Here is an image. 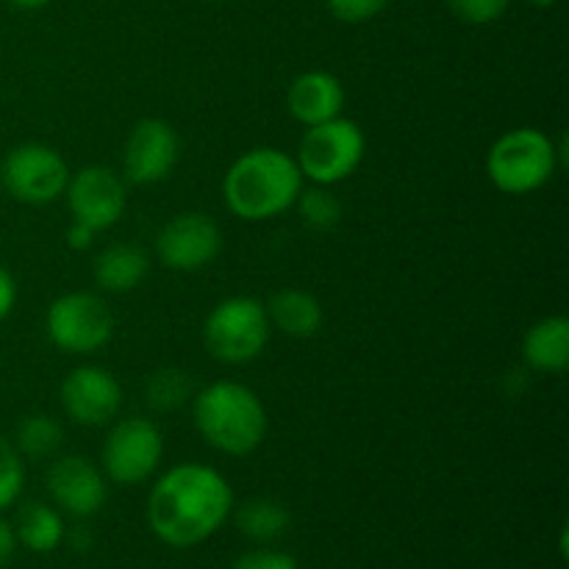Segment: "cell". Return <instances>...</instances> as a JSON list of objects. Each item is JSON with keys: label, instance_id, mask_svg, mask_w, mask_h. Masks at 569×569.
<instances>
[{"label": "cell", "instance_id": "obj_1", "mask_svg": "<svg viewBox=\"0 0 569 569\" xmlns=\"http://www.w3.org/2000/svg\"><path fill=\"white\" fill-rule=\"evenodd\" d=\"M233 511V489L209 465H176L153 483L148 526L170 548H194L214 537Z\"/></svg>", "mask_w": 569, "mask_h": 569}, {"label": "cell", "instance_id": "obj_2", "mask_svg": "<svg viewBox=\"0 0 569 569\" xmlns=\"http://www.w3.org/2000/svg\"><path fill=\"white\" fill-rule=\"evenodd\" d=\"M303 181L295 156L278 148H253L228 167L222 200L239 220L264 222L295 209Z\"/></svg>", "mask_w": 569, "mask_h": 569}, {"label": "cell", "instance_id": "obj_3", "mask_svg": "<svg viewBox=\"0 0 569 569\" xmlns=\"http://www.w3.org/2000/svg\"><path fill=\"white\" fill-rule=\"evenodd\" d=\"M194 428L206 445L226 456H250L267 437V409L239 381H214L194 392Z\"/></svg>", "mask_w": 569, "mask_h": 569}, {"label": "cell", "instance_id": "obj_4", "mask_svg": "<svg viewBox=\"0 0 569 569\" xmlns=\"http://www.w3.org/2000/svg\"><path fill=\"white\" fill-rule=\"evenodd\" d=\"M565 161V148L539 128H511L495 139L487 153V172L503 194H531L542 189Z\"/></svg>", "mask_w": 569, "mask_h": 569}, {"label": "cell", "instance_id": "obj_5", "mask_svg": "<svg viewBox=\"0 0 569 569\" xmlns=\"http://www.w3.org/2000/svg\"><path fill=\"white\" fill-rule=\"evenodd\" d=\"M267 306L250 295H233L220 300L203 322L206 350L222 365H248L264 353L270 342Z\"/></svg>", "mask_w": 569, "mask_h": 569}, {"label": "cell", "instance_id": "obj_6", "mask_svg": "<svg viewBox=\"0 0 569 569\" xmlns=\"http://www.w3.org/2000/svg\"><path fill=\"white\" fill-rule=\"evenodd\" d=\"M367 153V137L361 126L348 117H333L320 126L306 128L298 144V161L303 178L320 187H337L348 181Z\"/></svg>", "mask_w": 569, "mask_h": 569}, {"label": "cell", "instance_id": "obj_7", "mask_svg": "<svg viewBox=\"0 0 569 569\" xmlns=\"http://www.w3.org/2000/svg\"><path fill=\"white\" fill-rule=\"evenodd\" d=\"M44 331L64 353L92 356L114 337V315L100 295L67 292L50 303Z\"/></svg>", "mask_w": 569, "mask_h": 569}, {"label": "cell", "instance_id": "obj_8", "mask_svg": "<svg viewBox=\"0 0 569 569\" xmlns=\"http://www.w3.org/2000/svg\"><path fill=\"white\" fill-rule=\"evenodd\" d=\"M164 437L148 417H122L103 445V476L120 487H139L159 470Z\"/></svg>", "mask_w": 569, "mask_h": 569}, {"label": "cell", "instance_id": "obj_9", "mask_svg": "<svg viewBox=\"0 0 569 569\" xmlns=\"http://www.w3.org/2000/svg\"><path fill=\"white\" fill-rule=\"evenodd\" d=\"M3 187L14 200L28 206H48L64 194L70 167L64 156L42 142H26L3 159Z\"/></svg>", "mask_w": 569, "mask_h": 569}, {"label": "cell", "instance_id": "obj_10", "mask_svg": "<svg viewBox=\"0 0 569 569\" xmlns=\"http://www.w3.org/2000/svg\"><path fill=\"white\" fill-rule=\"evenodd\" d=\"M64 194L72 222H81L94 233L109 231L126 214V178L103 164H89L83 170L70 172Z\"/></svg>", "mask_w": 569, "mask_h": 569}, {"label": "cell", "instance_id": "obj_11", "mask_svg": "<svg viewBox=\"0 0 569 569\" xmlns=\"http://www.w3.org/2000/svg\"><path fill=\"white\" fill-rule=\"evenodd\" d=\"M222 250V231L203 211H183L156 233V259L176 272L209 267Z\"/></svg>", "mask_w": 569, "mask_h": 569}, {"label": "cell", "instance_id": "obj_12", "mask_svg": "<svg viewBox=\"0 0 569 569\" xmlns=\"http://www.w3.org/2000/svg\"><path fill=\"white\" fill-rule=\"evenodd\" d=\"M181 159V139L161 117H144L131 128L122 150V172L137 187L161 183Z\"/></svg>", "mask_w": 569, "mask_h": 569}, {"label": "cell", "instance_id": "obj_13", "mask_svg": "<svg viewBox=\"0 0 569 569\" xmlns=\"http://www.w3.org/2000/svg\"><path fill=\"white\" fill-rule=\"evenodd\" d=\"M64 415L83 428H100L117 420L122 409L120 381L109 370L81 365L64 376L59 387Z\"/></svg>", "mask_w": 569, "mask_h": 569}, {"label": "cell", "instance_id": "obj_14", "mask_svg": "<svg viewBox=\"0 0 569 569\" xmlns=\"http://www.w3.org/2000/svg\"><path fill=\"white\" fill-rule=\"evenodd\" d=\"M44 483H48V495L59 506V511L78 517V520L98 515L106 506V498H109L103 470L94 461L83 459V456H59V459H53Z\"/></svg>", "mask_w": 569, "mask_h": 569}, {"label": "cell", "instance_id": "obj_15", "mask_svg": "<svg viewBox=\"0 0 569 569\" xmlns=\"http://www.w3.org/2000/svg\"><path fill=\"white\" fill-rule=\"evenodd\" d=\"M287 106L289 114H292L300 126H320V122H328L333 120V117L342 114L345 87L333 72H300V76L289 83Z\"/></svg>", "mask_w": 569, "mask_h": 569}, {"label": "cell", "instance_id": "obj_16", "mask_svg": "<svg viewBox=\"0 0 569 569\" xmlns=\"http://www.w3.org/2000/svg\"><path fill=\"white\" fill-rule=\"evenodd\" d=\"M264 306L270 326L278 328L283 337L311 339L315 333H320L322 322H326L322 303L306 289H281Z\"/></svg>", "mask_w": 569, "mask_h": 569}, {"label": "cell", "instance_id": "obj_17", "mask_svg": "<svg viewBox=\"0 0 569 569\" xmlns=\"http://www.w3.org/2000/svg\"><path fill=\"white\" fill-rule=\"evenodd\" d=\"M522 359L537 372H559L569 365V320L565 315L545 317L528 328L522 339Z\"/></svg>", "mask_w": 569, "mask_h": 569}, {"label": "cell", "instance_id": "obj_18", "mask_svg": "<svg viewBox=\"0 0 569 569\" xmlns=\"http://www.w3.org/2000/svg\"><path fill=\"white\" fill-rule=\"evenodd\" d=\"M150 272V259L139 244H109L103 253L94 259L92 276L103 292H133L139 283L148 278Z\"/></svg>", "mask_w": 569, "mask_h": 569}, {"label": "cell", "instance_id": "obj_19", "mask_svg": "<svg viewBox=\"0 0 569 569\" xmlns=\"http://www.w3.org/2000/svg\"><path fill=\"white\" fill-rule=\"evenodd\" d=\"M14 537H17V545L28 548L31 553H53L67 537L61 511L48 503H37V500H31V503H26L20 511H17Z\"/></svg>", "mask_w": 569, "mask_h": 569}, {"label": "cell", "instance_id": "obj_20", "mask_svg": "<svg viewBox=\"0 0 569 569\" xmlns=\"http://www.w3.org/2000/svg\"><path fill=\"white\" fill-rule=\"evenodd\" d=\"M289 526H292L289 509L272 498H253L237 511V528L253 542H276L289 531Z\"/></svg>", "mask_w": 569, "mask_h": 569}, {"label": "cell", "instance_id": "obj_21", "mask_svg": "<svg viewBox=\"0 0 569 569\" xmlns=\"http://www.w3.org/2000/svg\"><path fill=\"white\" fill-rule=\"evenodd\" d=\"M64 445V428L50 415H28L14 431V448L22 459H53Z\"/></svg>", "mask_w": 569, "mask_h": 569}, {"label": "cell", "instance_id": "obj_22", "mask_svg": "<svg viewBox=\"0 0 569 569\" xmlns=\"http://www.w3.org/2000/svg\"><path fill=\"white\" fill-rule=\"evenodd\" d=\"M194 395L192 378L181 367H161L144 383V400L153 411H178Z\"/></svg>", "mask_w": 569, "mask_h": 569}, {"label": "cell", "instance_id": "obj_23", "mask_svg": "<svg viewBox=\"0 0 569 569\" xmlns=\"http://www.w3.org/2000/svg\"><path fill=\"white\" fill-rule=\"evenodd\" d=\"M300 220L315 231H331L342 222V200L331 192V187H315L300 189L298 200H295Z\"/></svg>", "mask_w": 569, "mask_h": 569}, {"label": "cell", "instance_id": "obj_24", "mask_svg": "<svg viewBox=\"0 0 569 569\" xmlns=\"http://www.w3.org/2000/svg\"><path fill=\"white\" fill-rule=\"evenodd\" d=\"M22 483H26V465L22 456L17 453L14 442L0 437V511L17 503L22 495Z\"/></svg>", "mask_w": 569, "mask_h": 569}, {"label": "cell", "instance_id": "obj_25", "mask_svg": "<svg viewBox=\"0 0 569 569\" xmlns=\"http://www.w3.org/2000/svg\"><path fill=\"white\" fill-rule=\"evenodd\" d=\"M511 0H448V9L467 26H489L509 11Z\"/></svg>", "mask_w": 569, "mask_h": 569}, {"label": "cell", "instance_id": "obj_26", "mask_svg": "<svg viewBox=\"0 0 569 569\" xmlns=\"http://www.w3.org/2000/svg\"><path fill=\"white\" fill-rule=\"evenodd\" d=\"M328 11L337 17L339 22H348V26H359V22L372 20V17L381 14L389 6V0H326Z\"/></svg>", "mask_w": 569, "mask_h": 569}, {"label": "cell", "instance_id": "obj_27", "mask_svg": "<svg viewBox=\"0 0 569 569\" xmlns=\"http://www.w3.org/2000/svg\"><path fill=\"white\" fill-rule=\"evenodd\" d=\"M231 569H300L298 561L281 550H253L244 553Z\"/></svg>", "mask_w": 569, "mask_h": 569}, {"label": "cell", "instance_id": "obj_28", "mask_svg": "<svg viewBox=\"0 0 569 569\" xmlns=\"http://www.w3.org/2000/svg\"><path fill=\"white\" fill-rule=\"evenodd\" d=\"M14 303H17L14 276H11L6 267H0V322H3L11 311H14Z\"/></svg>", "mask_w": 569, "mask_h": 569}, {"label": "cell", "instance_id": "obj_29", "mask_svg": "<svg viewBox=\"0 0 569 569\" xmlns=\"http://www.w3.org/2000/svg\"><path fill=\"white\" fill-rule=\"evenodd\" d=\"M17 550V537H14V526L9 520L0 517V569L9 567V561L14 559Z\"/></svg>", "mask_w": 569, "mask_h": 569}, {"label": "cell", "instance_id": "obj_30", "mask_svg": "<svg viewBox=\"0 0 569 569\" xmlns=\"http://www.w3.org/2000/svg\"><path fill=\"white\" fill-rule=\"evenodd\" d=\"M94 237H98V233H94L92 228L81 226V222H70V228H67V244H70L72 250H87L89 244L94 242Z\"/></svg>", "mask_w": 569, "mask_h": 569}, {"label": "cell", "instance_id": "obj_31", "mask_svg": "<svg viewBox=\"0 0 569 569\" xmlns=\"http://www.w3.org/2000/svg\"><path fill=\"white\" fill-rule=\"evenodd\" d=\"M9 6H14V9L20 11H39L44 9L48 3H53V0H6Z\"/></svg>", "mask_w": 569, "mask_h": 569}, {"label": "cell", "instance_id": "obj_32", "mask_svg": "<svg viewBox=\"0 0 569 569\" xmlns=\"http://www.w3.org/2000/svg\"><path fill=\"white\" fill-rule=\"evenodd\" d=\"M533 6H537V9H553L556 3H559V0H531Z\"/></svg>", "mask_w": 569, "mask_h": 569}, {"label": "cell", "instance_id": "obj_33", "mask_svg": "<svg viewBox=\"0 0 569 569\" xmlns=\"http://www.w3.org/2000/svg\"><path fill=\"white\" fill-rule=\"evenodd\" d=\"M206 3H226V0H206Z\"/></svg>", "mask_w": 569, "mask_h": 569}]
</instances>
